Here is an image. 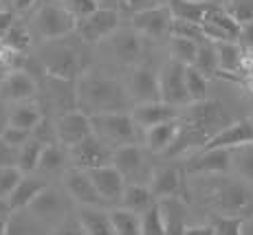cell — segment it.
<instances>
[{
  "instance_id": "cell-1",
  "label": "cell",
  "mask_w": 253,
  "mask_h": 235,
  "mask_svg": "<svg viewBox=\"0 0 253 235\" xmlns=\"http://www.w3.org/2000/svg\"><path fill=\"white\" fill-rule=\"evenodd\" d=\"M75 101L77 110L86 115H104V112H130L132 101L126 95L121 79L106 73L86 71L75 81Z\"/></svg>"
},
{
  "instance_id": "cell-2",
  "label": "cell",
  "mask_w": 253,
  "mask_h": 235,
  "mask_svg": "<svg viewBox=\"0 0 253 235\" xmlns=\"http://www.w3.org/2000/svg\"><path fill=\"white\" fill-rule=\"evenodd\" d=\"M38 64L46 77L62 81H77V77L90 68L88 44H84L77 36L75 40H71L69 36L62 40L44 42L38 53Z\"/></svg>"
},
{
  "instance_id": "cell-3",
  "label": "cell",
  "mask_w": 253,
  "mask_h": 235,
  "mask_svg": "<svg viewBox=\"0 0 253 235\" xmlns=\"http://www.w3.org/2000/svg\"><path fill=\"white\" fill-rule=\"evenodd\" d=\"M205 183H201L203 204L209 207L218 215H240L251 202V189L245 180H236L229 176L211 178L205 176Z\"/></svg>"
},
{
  "instance_id": "cell-4",
  "label": "cell",
  "mask_w": 253,
  "mask_h": 235,
  "mask_svg": "<svg viewBox=\"0 0 253 235\" xmlns=\"http://www.w3.org/2000/svg\"><path fill=\"white\" fill-rule=\"evenodd\" d=\"M92 134L104 141L110 150L119 145H132L143 139V130L132 121L130 112H104V115H90ZM141 145V143H139Z\"/></svg>"
},
{
  "instance_id": "cell-5",
  "label": "cell",
  "mask_w": 253,
  "mask_h": 235,
  "mask_svg": "<svg viewBox=\"0 0 253 235\" xmlns=\"http://www.w3.org/2000/svg\"><path fill=\"white\" fill-rule=\"evenodd\" d=\"M178 121L185 125H192V128L205 132L209 136H213L216 132H220L225 128V125H229L233 119L220 101L203 99V101H194V104L185 106V110H181Z\"/></svg>"
},
{
  "instance_id": "cell-6",
  "label": "cell",
  "mask_w": 253,
  "mask_h": 235,
  "mask_svg": "<svg viewBox=\"0 0 253 235\" xmlns=\"http://www.w3.org/2000/svg\"><path fill=\"white\" fill-rule=\"evenodd\" d=\"M31 29L38 38H42V42L62 40L75 33V18L66 13L57 2H48L36 11Z\"/></svg>"
},
{
  "instance_id": "cell-7",
  "label": "cell",
  "mask_w": 253,
  "mask_h": 235,
  "mask_svg": "<svg viewBox=\"0 0 253 235\" xmlns=\"http://www.w3.org/2000/svg\"><path fill=\"white\" fill-rule=\"evenodd\" d=\"M101 44L106 46V53L110 55V60L121 66H128V68L141 64V60H143V55H145L143 36H139L128 24H121L113 36Z\"/></svg>"
},
{
  "instance_id": "cell-8",
  "label": "cell",
  "mask_w": 253,
  "mask_h": 235,
  "mask_svg": "<svg viewBox=\"0 0 253 235\" xmlns=\"http://www.w3.org/2000/svg\"><path fill=\"white\" fill-rule=\"evenodd\" d=\"M121 27V16L113 7H99L75 22V36L84 44H101Z\"/></svg>"
},
{
  "instance_id": "cell-9",
  "label": "cell",
  "mask_w": 253,
  "mask_h": 235,
  "mask_svg": "<svg viewBox=\"0 0 253 235\" xmlns=\"http://www.w3.org/2000/svg\"><path fill=\"white\" fill-rule=\"evenodd\" d=\"M148 187L157 202H163V200H181L187 196L185 171L181 167H176V165H159V167L150 169Z\"/></svg>"
},
{
  "instance_id": "cell-10",
  "label": "cell",
  "mask_w": 253,
  "mask_h": 235,
  "mask_svg": "<svg viewBox=\"0 0 253 235\" xmlns=\"http://www.w3.org/2000/svg\"><path fill=\"white\" fill-rule=\"evenodd\" d=\"M126 88V95L132 101V106L150 104V101H159V81L157 71L150 64L141 62L137 66H130L126 77L121 79Z\"/></svg>"
},
{
  "instance_id": "cell-11",
  "label": "cell",
  "mask_w": 253,
  "mask_h": 235,
  "mask_svg": "<svg viewBox=\"0 0 253 235\" xmlns=\"http://www.w3.org/2000/svg\"><path fill=\"white\" fill-rule=\"evenodd\" d=\"M185 64L176 60H168L157 73L159 81V101L174 108H185L189 104L187 90H185Z\"/></svg>"
},
{
  "instance_id": "cell-12",
  "label": "cell",
  "mask_w": 253,
  "mask_h": 235,
  "mask_svg": "<svg viewBox=\"0 0 253 235\" xmlns=\"http://www.w3.org/2000/svg\"><path fill=\"white\" fill-rule=\"evenodd\" d=\"M185 176H227L231 171V150H201L183 163Z\"/></svg>"
},
{
  "instance_id": "cell-13",
  "label": "cell",
  "mask_w": 253,
  "mask_h": 235,
  "mask_svg": "<svg viewBox=\"0 0 253 235\" xmlns=\"http://www.w3.org/2000/svg\"><path fill=\"white\" fill-rule=\"evenodd\" d=\"M110 158H113V150H110L104 141L97 139L95 134L80 141V143L73 145V148H69L71 167L82 169V171L106 167V165H110Z\"/></svg>"
},
{
  "instance_id": "cell-14",
  "label": "cell",
  "mask_w": 253,
  "mask_h": 235,
  "mask_svg": "<svg viewBox=\"0 0 253 235\" xmlns=\"http://www.w3.org/2000/svg\"><path fill=\"white\" fill-rule=\"evenodd\" d=\"M62 185H64V192L71 198V202H75L77 207H106L104 200L97 194L95 185H92L88 171L69 167L62 176Z\"/></svg>"
},
{
  "instance_id": "cell-15",
  "label": "cell",
  "mask_w": 253,
  "mask_h": 235,
  "mask_svg": "<svg viewBox=\"0 0 253 235\" xmlns=\"http://www.w3.org/2000/svg\"><path fill=\"white\" fill-rule=\"evenodd\" d=\"M55 134H57V143L62 148H73L80 141L92 136V125H90V117L82 110H66L62 112L55 119Z\"/></svg>"
},
{
  "instance_id": "cell-16",
  "label": "cell",
  "mask_w": 253,
  "mask_h": 235,
  "mask_svg": "<svg viewBox=\"0 0 253 235\" xmlns=\"http://www.w3.org/2000/svg\"><path fill=\"white\" fill-rule=\"evenodd\" d=\"M172 13H169L168 4H157L152 9H145V11L132 13L130 20L126 22L128 27H132L139 36L143 38H165L172 29Z\"/></svg>"
},
{
  "instance_id": "cell-17",
  "label": "cell",
  "mask_w": 253,
  "mask_h": 235,
  "mask_svg": "<svg viewBox=\"0 0 253 235\" xmlns=\"http://www.w3.org/2000/svg\"><path fill=\"white\" fill-rule=\"evenodd\" d=\"M38 95V81L29 71H11L4 73L0 79V101L2 104H22L31 101Z\"/></svg>"
},
{
  "instance_id": "cell-18",
  "label": "cell",
  "mask_w": 253,
  "mask_h": 235,
  "mask_svg": "<svg viewBox=\"0 0 253 235\" xmlns=\"http://www.w3.org/2000/svg\"><path fill=\"white\" fill-rule=\"evenodd\" d=\"M110 165L124 176V180L128 183V178H134V183H139V178H143L145 174L150 176V171L145 169V154L143 148L139 143L132 145H119L113 150V158Z\"/></svg>"
},
{
  "instance_id": "cell-19",
  "label": "cell",
  "mask_w": 253,
  "mask_h": 235,
  "mask_svg": "<svg viewBox=\"0 0 253 235\" xmlns=\"http://www.w3.org/2000/svg\"><path fill=\"white\" fill-rule=\"evenodd\" d=\"M253 143V119L231 121L207 141L203 150H236Z\"/></svg>"
},
{
  "instance_id": "cell-20",
  "label": "cell",
  "mask_w": 253,
  "mask_h": 235,
  "mask_svg": "<svg viewBox=\"0 0 253 235\" xmlns=\"http://www.w3.org/2000/svg\"><path fill=\"white\" fill-rule=\"evenodd\" d=\"M29 211L38 218H44V220H53V218H62L69 213L71 209V198L66 196V192H60L57 187H51L46 185L40 194L33 198V202L29 204Z\"/></svg>"
},
{
  "instance_id": "cell-21",
  "label": "cell",
  "mask_w": 253,
  "mask_h": 235,
  "mask_svg": "<svg viewBox=\"0 0 253 235\" xmlns=\"http://www.w3.org/2000/svg\"><path fill=\"white\" fill-rule=\"evenodd\" d=\"M92 185H95L99 198L104 200V204H110V207H119L121 194H124L126 180L124 176L117 171L113 165H106V167H97L88 171Z\"/></svg>"
},
{
  "instance_id": "cell-22",
  "label": "cell",
  "mask_w": 253,
  "mask_h": 235,
  "mask_svg": "<svg viewBox=\"0 0 253 235\" xmlns=\"http://www.w3.org/2000/svg\"><path fill=\"white\" fill-rule=\"evenodd\" d=\"M130 117H132V121L141 130H148V128H154V125L168 123V121H178L181 108L168 106V104H163V101H150V104L132 106Z\"/></svg>"
},
{
  "instance_id": "cell-23",
  "label": "cell",
  "mask_w": 253,
  "mask_h": 235,
  "mask_svg": "<svg viewBox=\"0 0 253 235\" xmlns=\"http://www.w3.org/2000/svg\"><path fill=\"white\" fill-rule=\"evenodd\" d=\"M178 130H181V121H168V123L154 125V128L143 130V148L152 154H163L169 145L174 143Z\"/></svg>"
},
{
  "instance_id": "cell-24",
  "label": "cell",
  "mask_w": 253,
  "mask_h": 235,
  "mask_svg": "<svg viewBox=\"0 0 253 235\" xmlns=\"http://www.w3.org/2000/svg\"><path fill=\"white\" fill-rule=\"evenodd\" d=\"M154 202H157V200H154L152 192H150L148 183H126L124 194H121V200H119V207L126 209V211L141 215L143 211H148Z\"/></svg>"
},
{
  "instance_id": "cell-25",
  "label": "cell",
  "mask_w": 253,
  "mask_h": 235,
  "mask_svg": "<svg viewBox=\"0 0 253 235\" xmlns=\"http://www.w3.org/2000/svg\"><path fill=\"white\" fill-rule=\"evenodd\" d=\"M75 218H77V222L82 224V229L86 231V235H115L113 224H110V215L106 209L80 207Z\"/></svg>"
},
{
  "instance_id": "cell-26",
  "label": "cell",
  "mask_w": 253,
  "mask_h": 235,
  "mask_svg": "<svg viewBox=\"0 0 253 235\" xmlns=\"http://www.w3.org/2000/svg\"><path fill=\"white\" fill-rule=\"evenodd\" d=\"M44 187H46L44 180L36 178V176L24 174V176H22V180L18 183V187L13 189V194L7 198L11 213H13V211H22V209H27L29 204L33 202V198H36V196L40 194Z\"/></svg>"
},
{
  "instance_id": "cell-27",
  "label": "cell",
  "mask_w": 253,
  "mask_h": 235,
  "mask_svg": "<svg viewBox=\"0 0 253 235\" xmlns=\"http://www.w3.org/2000/svg\"><path fill=\"white\" fill-rule=\"evenodd\" d=\"M218 57V75L216 77H227V75H240V44L236 40L227 42H213Z\"/></svg>"
},
{
  "instance_id": "cell-28",
  "label": "cell",
  "mask_w": 253,
  "mask_h": 235,
  "mask_svg": "<svg viewBox=\"0 0 253 235\" xmlns=\"http://www.w3.org/2000/svg\"><path fill=\"white\" fill-rule=\"evenodd\" d=\"M209 7V0H168V9L174 20L201 24Z\"/></svg>"
},
{
  "instance_id": "cell-29",
  "label": "cell",
  "mask_w": 253,
  "mask_h": 235,
  "mask_svg": "<svg viewBox=\"0 0 253 235\" xmlns=\"http://www.w3.org/2000/svg\"><path fill=\"white\" fill-rule=\"evenodd\" d=\"M69 167H71L69 150L62 148L60 143H53V145H44V148H42L36 171H42V174H57V171H66Z\"/></svg>"
},
{
  "instance_id": "cell-30",
  "label": "cell",
  "mask_w": 253,
  "mask_h": 235,
  "mask_svg": "<svg viewBox=\"0 0 253 235\" xmlns=\"http://www.w3.org/2000/svg\"><path fill=\"white\" fill-rule=\"evenodd\" d=\"M201 24H209V27L218 29V31H222L227 38H231V40H236L238 38V31H240V24H238L229 13L225 11V7L218 2H213V0H209V7L205 11V18H203Z\"/></svg>"
},
{
  "instance_id": "cell-31",
  "label": "cell",
  "mask_w": 253,
  "mask_h": 235,
  "mask_svg": "<svg viewBox=\"0 0 253 235\" xmlns=\"http://www.w3.org/2000/svg\"><path fill=\"white\" fill-rule=\"evenodd\" d=\"M40 119H42V110L33 101H22V104H16L9 110V125L29 132V134H31V130L36 128Z\"/></svg>"
},
{
  "instance_id": "cell-32",
  "label": "cell",
  "mask_w": 253,
  "mask_h": 235,
  "mask_svg": "<svg viewBox=\"0 0 253 235\" xmlns=\"http://www.w3.org/2000/svg\"><path fill=\"white\" fill-rule=\"evenodd\" d=\"M115 235H141V215L115 207L108 211Z\"/></svg>"
},
{
  "instance_id": "cell-33",
  "label": "cell",
  "mask_w": 253,
  "mask_h": 235,
  "mask_svg": "<svg viewBox=\"0 0 253 235\" xmlns=\"http://www.w3.org/2000/svg\"><path fill=\"white\" fill-rule=\"evenodd\" d=\"M192 68H196L205 79H211V77L218 75V57H216V48H213V42H201L196 51V60H194Z\"/></svg>"
},
{
  "instance_id": "cell-34",
  "label": "cell",
  "mask_w": 253,
  "mask_h": 235,
  "mask_svg": "<svg viewBox=\"0 0 253 235\" xmlns=\"http://www.w3.org/2000/svg\"><path fill=\"white\" fill-rule=\"evenodd\" d=\"M0 44H2V46H7L9 51L24 55V53H27L29 48H31L33 36H31V31H29V29L24 27V24L13 22L11 27H9V31L4 33V38L0 40Z\"/></svg>"
},
{
  "instance_id": "cell-35",
  "label": "cell",
  "mask_w": 253,
  "mask_h": 235,
  "mask_svg": "<svg viewBox=\"0 0 253 235\" xmlns=\"http://www.w3.org/2000/svg\"><path fill=\"white\" fill-rule=\"evenodd\" d=\"M231 169L242 180L253 183V143L231 150Z\"/></svg>"
},
{
  "instance_id": "cell-36",
  "label": "cell",
  "mask_w": 253,
  "mask_h": 235,
  "mask_svg": "<svg viewBox=\"0 0 253 235\" xmlns=\"http://www.w3.org/2000/svg\"><path fill=\"white\" fill-rule=\"evenodd\" d=\"M169 51H172V60L181 62L185 66H192L196 60V51H198V42L187 40V38H169Z\"/></svg>"
},
{
  "instance_id": "cell-37",
  "label": "cell",
  "mask_w": 253,
  "mask_h": 235,
  "mask_svg": "<svg viewBox=\"0 0 253 235\" xmlns=\"http://www.w3.org/2000/svg\"><path fill=\"white\" fill-rule=\"evenodd\" d=\"M42 148H44V145L29 139L27 143L18 150V169H20L22 174H33V171L38 169V160H40Z\"/></svg>"
},
{
  "instance_id": "cell-38",
  "label": "cell",
  "mask_w": 253,
  "mask_h": 235,
  "mask_svg": "<svg viewBox=\"0 0 253 235\" xmlns=\"http://www.w3.org/2000/svg\"><path fill=\"white\" fill-rule=\"evenodd\" d=\"M141 235H165V218L159 202L141 213Z\"/></svg>"
},
{
  "instance_id": "cell-39",
  "label": "cell",
  "mask_w": 253,
  "mask_h": 235,
  "mask_svg": "<svg viewBox=\"0 0 253 235\" xmlns=\"http://www.w3.org/2000/svg\"><path fill=\"white\" fill-rule=\"evenodd\" d=\"M185 90H187L189 104L207 99V79L192 66L185 68Z\"/></svg>"
},
{
  "instance_id": "cell-40",
  "label": "cell",
  "mask_w": 253,
  "mask_h": 235,
  "mask_svg": "<svg viewBox=\"0 0 253 235\" xmlns=\"http://www.w3.org/2000/svg\"><path fill=\"white\" fill-rule=\"evenodd\" d=\"M216 235H245V218L242 215H218L213 220Z\"/></svg>"
},
{
  "instance_id": "cell-41",
  "label": "cell",
  "mask_w": 253,
  "mask_h": 235,
  "mask_svg": "<svg viewBox=\"0 0 253 235\" xmlns=\"http://www.w3.org/2000/svg\"><path fill=\"white\" fill-rule=\"evenodd\" d=\"M31 139L38 141L40 145H53V143H57L55 121H53L48 115H42V119L38 121V125L31 130Z\"/></svg>"
},
{
  "instance_id": "cell-42",
  "label": "cell",
  "mask_w": 253,
  "mask_h": 235,
  "mask_svg": "<svg viewBox=\"0 0 253 235\" xmlns=\"http://www.w3.org/2000/svg\"><path fill=\"white\" fill-rule=\"evenodd\" d=\"M169 36H176V38H187V40L194 42H205V33H203L201 24H194V22H185V20H172V29H169Z\"/></svg>"
},
{
  "instance_id": "cell-43",
  "label": "cell",
  "mask_w": 253,
  "mask_h": 235,
  "mask_svg": "<svg viewBox=\"0 0 253 235\" xmlns=\"http://www.w3.org/2000/svg\"><path fill=\"white\" fill-rule=\"evenodd\" d=\"M222 7L238 24L253 20V0H227V4Z\"/></svg>"
},
{
  "instance_id": "cell-44",
  "label": "cell",
  "mask_w": 253,
  "mask_h": 235,
  "mask_svg": "<svg viewBox=\"0 0 253 235\" xmlns=\"http://www.w3.org/2000/svg\"><path fill=\"white\" fill-rule=\"evenodd\" d=\"M57 4H60L66 13H71V16L75 18V22L86 18L88 13L95 11V9H99L95 0H57Z\"/></svg>"
},
{
  "instance_id": "cell-45",
  "label": "cell",
  "mask_w": 253,
  "mask_h": 235,
  "mask_svg": "<svg viewBox=\"0 0 253 235\" xmlns=\"http://www.w3.org/2000/svg\"><path fill=\"white\" fill-rule=\"evenodd\" d=\"M22 171L18 167H0V198L7 200L22 180Z\"/></svg>"
},
{
  "instance_id": "cell-46",
  "label": "cell",
  "mask_w": 253,
  "mask_h": 235,
  "mask_svg": "<svg viewBox=\"0 0 253 235\" xmlns=\"http://www.w3.org/2000/svg\"><path fill=\"white\" fill-rule=\"evenodd\" d=\"M48 235H86V231L82 229V224L77 222L75 215H66L64 220H60V224Z\"/></svg>"
},
{
  "instance_id": "cell-47",
  "label": "cell",
  "mask_w": 253,
  "mask_h": 235,
  "mask_svg": "<svg viewBox=\"0 0 253 235\" xmlns=\"http://www.w3.org/2000/svg\"><path fill=\"white\" fill-rule=\"evenodd\" d=\"M0 139H2L7 145H11V148H22V145L27 143L29 139H31V134H29V132H24V130H18V128H11V125H7Z\"/></svg>"
},
{
  "instance_id": "cell-48",
  "label": "cell",
  "mask_w": 253,
  "mask_h": 235,
  "mask_svg": "<svg viewBox=\"0 0 253 235\" xmlns=\"http://www.w3.org/2000/svg\"><path fill=\"white\" fill-rule=\"evenodd\" d=\"M18 150L0 139V167H18Z\"/></svg>"
},
{
  "instance_id": "cell-49",
  "label": "cell",
  "mask_w": 253,
  "mask_h": 235,
  "mask_svg": "<svg viewBox=\"0 0 253 235\" xmlns=\"http://www.w3.org/2000/svg\"><path fill=\"white\" fill-rule=\"evenodd\" d=\"M119 7L124 9L126 13H139V11H145V9H152L157 7V0H119Z\"/></svg>"
},
{
  "instance_id": "cell-50",
  "label": "cell",
  "mask_w": 253,
  "mask_h": 235,
  "mask_svg": "<svg viewBox=\"0 0 253 235\" xmlns=\"http://www.w3.org/2000/svg\"><path fill=\"white\" fill-rule=\"evenodd\" d=\"M240 75H253V46H240Z\"/></svg>"
},
{
  "instance_id": "cell-51",
  "label": "cell",
  "mask_w": 253,
  "mask_h": 235,
  "mask_svg": "<svg viewBox=\"0 0 253 235\" xmlns=\"http://www.w3.org/2000/svg\"><path fill=\"white\" fill-rule=\"evenodd\" d=\"M236 42L240 44V46H253V20L240 24V31H238Z\"/></svg>"
},
{
  "instance_id": "cell-52",
  "label": "cell",
  "mask_w": 253,
  "mask_h": 235,
  "mask_svg": "<svg viewBox=\"0 0 253 235\" xmlns=\"http://www.w3.org/2000/svg\"><path fill=\"white\" fill-rule=\"evenodd\" d=\"M183 235H216L213 224H187Z\"/></svg>"
},
{
  "instance_id": "cell-53",
  "label": "cell",
  "mask_w": 253,
  "mask_h": 235,
  "mask_svg": "<svg viewBox=\"0 0 253 235\" xmlns=\"http://www.w3.org/2000/svg\"><path fill=\"white\" fill-rule=\"evenodd\" d=\"M16 22V16H13V11H9V9H0V40L4 38V33L9 31V27Z\"/></svg>"
},
{
  "instance_id": "cell-54",
  "label": "cell",
  "mask_w": 253,
  "mask_h": 235,
  "mask_svg": "<svg viewBox=\"0 0 253 235\" xmlns=\"http://www.w3.org/2000/svg\"><path fill=\"white\" fill-rule=\"evenodd\" d=\"M222 79L236 81L238 86H242V88H245V90L253 97V75H227V77H222Z\"/></svg>"
},
{
  "instance_id": "cell-55",
  "label": "cell",
  "mask_w": 253,
  "mask_h": 235,
  "mask_svg": "<svg viewBox=\"0 0 253 235\" xmlns=\"http://www.w3.org/2000/svg\"><path fill=\"white\" fill-rule=\"evenodd\" d=\"M36 2L38 0H11V7L16 13H27L36 7Z\"/></svg>"
},
{
  "instance_id": "cell-56",
  "label": "cell",
  "mask_w": 253,
  "mask_h": 235,
  "mask_svg": "<svg viewBox=\"0 0 253 235\" xmlns=\"http://www.w3.org/2000/svg\"><path fill=\"white\" fill-rule=\"evenodd\" d=\"M7 125H9V110H7V104L0 101V136H2V132Z\"/></svg>"
},
{
  "instance_id": "cell-57",
  "label": "cell",
  "mask_w": 253,
  "mask_h": 235,
  "mask_svg": "<svg viewBox=\"0 0 253 235\" xmlns=\"http://www.w3.org/2000/svg\"><path fill=\"white\" fill-rule=\"evenodd\" d=\"M11 215V209H9V202L7 200L0 198V218H9Z\"/></svg>"
},
{
  "instance_id": "cell-58",
  "label": "cell",
  "mask_w": 253,
  "mask_h": 235,
  "mask_svg": "<svg viewBox=\"0 0 253 235\" xmlns=\"http://www.w3.org/2000/svg\"><path fill=\"white\" fill-rule=\"evenodd\" d=\"M9 229H11L9 218H0V235H9Z\"/></svg>"
},
{
  "instance_id": "cell-59",
  "label": "cell",
  "mask_w": 253,
  "mask_h": 235,
  "mask_svg": "<svg viewBox=\"0 0 253 235\" xmlns=\"http://www.w3.org/2000/svg\"><path fill=\"white\" fill-rule=\"evenodd\" d=\"M95 2H97V7H104V4H108L110 0H95Z\"/></svg>"
},
{
  "instance_id": "cell-60",
  "label": "cell",
  "mask_w": 253,
  "mask_h": 235,
  "mask_svg": "<svg viewBox=\"0 0 253 235\" xmlns=\"http://www.w3.org/2000/svg\"><path fill=\"white\" fill-rule=\"evenodd\" d=\"M2 75H4V73H0V79H2Z\"/></svg>"
},
{
  "instance_id": "cell-61",
  "label": "cell",
  "mask_w": 253,
  "mask_h": 235,
  "mask_svg": "<svg viewBox=\"0 0 253 235\" xmlns=\"http://www.w3.org/2000/svg\"><path fill=\"white\" fill-rule=\"evenodd\" d=\"M251 218H253V211H251Z\"/></svg>"
}]
</instances>
